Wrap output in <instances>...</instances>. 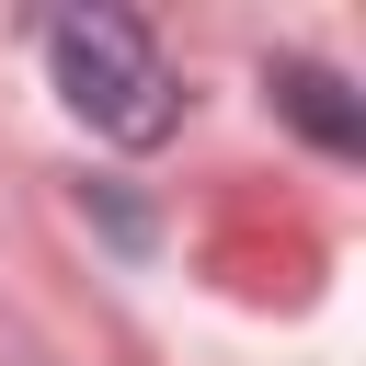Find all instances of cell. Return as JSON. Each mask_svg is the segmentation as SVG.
I'll return each mask as SVG.
<instances>
[{
  "label": "cell",
  "instance_id": "6da1fadb",
  "mask_svg": "<svg viewBox=\"0 0 366 366\" xmlns=\"http://www.w3.org/2000/svg\"><path fill=\"white\" fill-rule=\"evenodd\" d=\"M46 69H57L69 114L92 137H114V149H149V137L183 126V92H172V69H160L137 11H57L46 23Z\"/></svg>",
  "mask_w": 366,
  "mask_h": 366
},
{
  "label": "cell",
  "instance_id": "7a4b0ae2",
  "mask_svg": "<svg viewBox=\"0 0 366 366\" xmlns=\"http://www.w3.org/2000/svg\"><path fill=\"white\" fill-rule=\"evenodd\" d=\"M274 103H286L320 149H355V137H366V114L343 103V80H332V69H309V57H274Z\"/></svg>",
  "mask_w": 366,
  "mask_h": 366
}]
</instances>
